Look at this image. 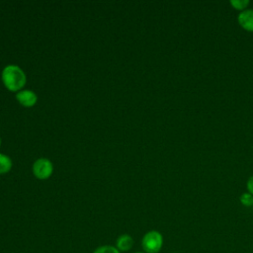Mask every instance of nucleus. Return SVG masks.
Listing matches in <instances>:
<instances>
[{
  "label": "nucleus",
  "mask_w": 253,
  "mask_h": 253,
  "mask_svg": "<svg viewBox=\"0 0 253 253\" xmlns=\"http://www.w3.org/2000/svg\"><path fill=\"white\" fill-rule=\"evenodd\" d=\"M4 85L11 91H18L26 84V75L17 65H7L2 71Z\"/></svg>",
  "instance_id": "f257e3e1"
},
{
  "label": "nucleus",
  "mask_w": 253,
  "mask_h": 253,
  "mask_svg": "<svg viewBox=\"0 0 253 253\" xmlns=\"http://www.w3.org/2000/svg\"><path fill=\"white\" fill-rule=\"evenodd\" d=\"M163 246V236L157 230L147 231L141 239V247L145 253H158Z\"/></svg>",
  "instance_id": "f03ea898"
},
{
  "label": "nucleus",
  "mask_w": 253,
  "mask_h": 253,
  "mask_svg": "<svg viewBox=\"0 0 253 253\" xmlns=\"http://www.w3.org/2000/svg\"><path fill=\"white\" fill-rule=\"evenodd\" d=\"M52 163L46 158H39L33 165V172L39 179H46L52 173Z\"/></svg>",
  "instance_id": "7ed1b4c3"
},
{
  "label": "nucleus",
  "mask_w": 253,
  "mask_h": 253,
  "mask_svg": "<svg viewBox=\"0 0 253 253\" xmlns=\"http://www.w3.org/2000/svg\"><path fill=\"white\" fill-rule=\"evenodd\" d=\"M238 24L246 31L253 32V9H245L237 16Z\"/></svg>",
  "instance_id": "20e7f679"
},
{
  "label": "nucleus",
  "mask_w": 253,
  "mask_h": 253,
  "mask_svg": "<svg viewBox=\"0 0 253 253\" xmlns=\"http://www.w3.org/2000/svg\"><path fill=\"white\" fill-rule=\"evenodd\" d=\"M19 103L25 107H32L37 102V95L31 90H23L17 93L16 95Z\"/></svg>",
  "instance_id": "39448f33"
},
{
  "label": "nucleus",
  "mask_w": 253,
  "mask_h": 253,
  "mask_svg": "<svg viewBox=\"0 0 253 253\" xmlns=\"http://www.w3.org/2000/svg\"><path fill=\"white\" fill-rule=\"evenodd\" d=\"M133 238L129 234H122L118 237L116 241V247L119 249L120 252H127L133 246Z\"/></svg>",
  "instance_id": "423d86ee"
},
{
  "label": "nucleus",
  "mask_w": 253,
  "mask_h": 253,
  "mask_svg": "<svg viewBox=\"0 0 253 253\" xmlns=\"http://www.w3.org/2000/svg\"><path fill=\"white\" fill-rule=\"evenodd\" d=\"M11 167H12V161L10 157L0 153V174L9 172Z\"/></svg>",
  "instance_id": "0eeeda50"
},
{
  "label": "nucleus",
  "mask_w": 253,
  "mask_h": 253,
  "mask_svg": "<svg viewBox=\"0 0 253 253\" xmlns=\"http://www.w3.org/2000/svg\"><path fill=\"white\" fill-rule=\"evenodd\" d=\"M93 253H122L116 246L113 245H102L97 247Z\"/></svg>",
  "instance_id": "6e6552de"
},
{
  "label": "nucleus",
  "mask_w": 253,
  "mask_h": 253,
  "mask_svg": "<svg viewBox=\"0 0 253 253\" xmlns=\"http://www.w3.org/2000/svg\"><path fill=\"white\" fill-rule=\"evenodd\" d=\"M239 201L245 207H253V195L249 192L242 193L239 197Z\"/></svg>",
  "instance_id": "1a4fd4ad"
},
{
  "label": "nucleus",
  "mask_w": 253,
  "mask_h": 253,
  "mask_svg": "<svg viewBox=\"0 0 253 253\" xmlns=\"http://www.w3.org/2000/svg\"><path fill=\"white\" fill-rule=\"evenodd\" d=\"M250 1L249 0H230V4L232 5V7L236 10H245L247 8V6L249 5Z\"/></svg>",
  "instance_id": "9d476101"
},
{
  "label": "nucleus",
  "mask_w": 253,
  "mask_h": 253,
  "mask_svg": "<svg viewBox=\"0 0 253 253\" xmlns=\"http://www.w3.org/2000/svg\"><path fill=\"white\" fill-rule=\"evenodd\" d=\"M246 186H247V190H248V192H249L250 194H252V195H253V175L248 179Z\"/></svg>",
  "instance_id": "9b49d317"
},
{
  "label": "nucleus",
  "mask_w": 253,
  "mask_h": 253,
  "mask_svg": "<svg viewBox=\"0 0 253 253\" xmlns=\"http://www.w3.org/2000/svg\"><path fill=\"white\" fill-rule=\"evenodd\" d=\"M134 253H145V252H139V251H138V252H134Z\"/></svg>",
  "instance_id": "f8f14e48"
},
{
  "label": "nucleus",
  "mask_w": 253,
  "mask_h": 253,
  "mask_svg": "<svg viewBox=\"0 0 253 253\" xmlns=\"http://www.w3.org/2000/svg\"><path fill=\"white\" fill-rule=\"evenodd\" d=\"M0 144H1V139H0Z\"/></svg>",
  "instance_id": "ddd939ff"
}]
</instances>
